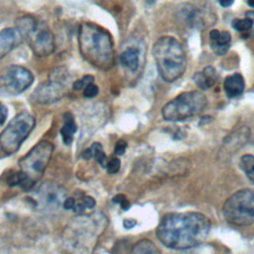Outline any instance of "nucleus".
<instances>
[{
	"label": "nucleus",
	"instance_id": "29",
	"mask_svg": "<svg viewBox=\"0 0 254 254\" xmlns=\"http://www.w3.org/2000/svg\"><path fill=\"white\" fill-rule=\"evenodd\" d=\"M81 201L83 202L85 208H92L94 207L95 205V200L92 196H89V195H85L81 198Z\"/></svg>",
	"mask_w": 254,
	"mask_h": 254
},
{
	"label": "nucleus",
	"instance_id": "24",
	"mask_svg": "<svg viewBox=\"0 0 254 254\" xmlns=\"http://www.w3.org/2000/svg\"><path fill=\"white\" fill-rule=\"evenodd\" d=\"M120 166H121L120 160L116 157H113L109 161H107L105 168L109 174H116L119 171Z\"/></svg>",
	"mask_w": 254,
	"mask_h": 254
},
{
	"label": "nucleus",
	"instance_id": "11",
	"mask_svg": "<svg viewBox=\"0 0 254 254\" xmlns=\"http://www.w3.org/2000/svg\"><path fill=\"white\" fill-rule=\"evenodd\" d=\"M67 197V192L61 185L47 181L43 183L35 193V205L44 212H55L61 206L64 207V202Z\"/></svg>",
	"mask_w": 254,
	"mask_h": 254
},
{
	"label": "nucleus",
	"instance_id": "9",
	"mask_svg": "<svg viewBox=\"0 0 254 254\" xmlns=\"http://www.w3.org/2000/svg\"><path fill=\"white\" fill-rule=\"evenodd\" d=\"M54 146L51 142L43 140L38 142L19 161L20 171L35 185L44 174L53 155Z\"/></svg>",
	"mask_w": 254,
	"mask_h": 254
},
{
	"label": "nucleus",
	"instance_id": "26",
	"mask_svg": "<svg viewBox=\"0 0 254 254\" xmlns=\"http://www.w3.org/2000/svg\"><path fill=\"white\" fill-rule=\"evenodd\" d=\"M98 91H99L98 86L92 82V83L87 84L83 88V95L87 98H92V97H95L98 94Z\"/></svg>",
	"mask_w": 254,
	"mask_h": 254
},
{
	"label": "nucleus",
	"instance_id": "27",
	"mask_svg": "<svg viewBox=\"0 0 254 254\" xmlns=\"http://www.w3.org/2000/svg\"><path fill=\"white\" fill-rule=\"evenodd\" d=\"M127 148V143L124 140H118L114 146V153L118 156L123 155L126 151Z\"/></svg>",
	"mask_w": 254,
	"mask_h": 254
},
{
	"label": "nucleus",
	"instance_id": "4",
	"mask_svg": "<svg viewBox=\"0 0 254 254\" xmlns=\"http://www.w3.org/2000/svg\"><path fill=\"white\" fill-rule=\"evenodd\" d=\"M153 55L161 77L169 82L180 78L187 67V56L182 45L173 37L160 38L153 47Z\"/></svg>",
	"mask_w": 254,
	"mask_h": 254
},
{
	"label": "nucleus",
	"instance_id": "6",
	"mask_svg": "<svg viewBox=\"0 0 254 254\" xmlns=\"http://www.w3.org/2000/svg\"><path fill=\"white\" fill-rule=\"evenodd\" d=\"M205 95L197 90L183 92L162 108L163 118L167 121H182L200 113L206 106Z\"/></svg>",
	"mask_w": 254,
	"mask_h": 254
},
{
	"label": "nucleus",
	"instance_id": "15",
	"mask_svg": "<svg viewBox=\"0 0 254 254\" xmlns=\"http://www.w3.org/2000/svg\"><path fill=\"white\" fill-rule=\"evenodd\" d=\"M245 87V82L242 74L233 73L227 76L223 82L224 92L229 98L237 97L242 94Z\"/></svg>",
	"mask_w": 254,
	"mask_h": 254
},
{
	"label": "nucleus",
	"instance_id": "30",
	"mask_svg": "<svg viewBox=\"0 0 254 254\" xmlns=\"http://www.w3.org/2000/svg\"><path fill=\"white\" fill-rule=\"evenodd\" d=\"M136 225V220L132 218H126L123 220V226L126 229H131Z\"/></svg>",
	"mask_w": 254,
	"mask_h": 254
},
{
	"label": "nucleus",
	"instance_id": "14",
	"mask_svg": "<svg viewBox=\"0 0 254 254\" xmlns=\"http://www.w3.org/2000/svg\"><path fill=\"white\" fill-rule=\"evenodd\" d=\"M209 39L210 47L217 56H223L229 50L231 35L228 31L220 32L218 30L213 29L209 32Z\"/></svg>",
	"mask_w": 254,
	"mask_h": 254
},
{
	"label": "nucleus",
	"instance_id": "7",
	"mask_svg": "<svg viewBox=\"0 0 254 254\" xmlns=\"http://www.w3.org/2000/svg\"><path fill=\"white\" fill-rule=\"evenodd\" d=\"M224 218L234 225L254 223V190H241L233 193L223 204Z\"/></svg>",
	"mask_w": 254,
	"mask_h": 254
},
{
	"label": "nucleus",
	"instance_id": "19",
	"mask_svg": "<svg viewBox=\"0 0 254 254\" xmlns=\"http://www.w3.org/2000/svg\"><path fill=\"white\" fill-rule=\"evenodd\" d=\"M131 254H161V252L152 241L142 239L133 245Z\"/></svg>",
	"mask_w": 254,
	"mask_h": 254
},
{
	"label": "nucleus",
	"instance_id": "10",
	"mask_svg": "<svg viewBox=\"0 0 254 254\" xmlns=\"http://www.w3.org/2000/svg\"><path fill=\"white\" fill-rule=\"evenodd\" d=\"M66 72L62 68H57L51 73V78L37 86L32 98L37 103L51 104L59 101L65 93Z\"/></svg>",
	"mask_w": 254,
	"mask_h": 254
},
{
	"label": "nucleus",
	"instance_id": "16",
	"mask_svg": "<svg viewBox=\"0 0 254 254\" xmlns=\"http://www.w3.org/2000/svg\"><path fill=\"white\" fill-rule=\"evenodd\" d=\"M77 126L74 117L71 112L66 111L63 115V127L61 129V135L63 142L65 145H70L73 140V134L76 132Z\"/></svg>",
	"mask_w": 254,
	"mask_h": 254
},
{
	"label": "nucleus",
	"instance_id": "28",
	"mask_svg": "<svg viewBox=\"0 0 254 254\" xmlns=\"http://www.w3.org/2000/svg\"><path fill=\"white\" fill-rule=\"evenodd\" d=\"M7 116H8V109L4 103L0 102V125L5 123Z\"/></svg>",
	"mask_w": 254,
	"mask_h": 254
},
{
	"label": "nucleus",
	"instance_id": "3",
	"mask_svg": "<svg viewBox=\"0 0 254 254\" xmlns=\"http://www.w3.org/2000/svg\"><path fill=\"white\" fill-rule=\"evenodd\" d=\"M106 225L105 217L98 213L74 217L64 231L63 240L70 254H91L98 235Z\"/></svg>",
	"mask_w": 254,
	"mask_h": 254
},
{
	"label": "nucleus",
	"instance_id": "18",
	"mask_svg": "<svg viewBox=\"0 0 254 254\" xmlns=\"http://www.w3.org/2000/svg\"><path fill=\"white\" fill-rule=\"evenodd\" d=\"M139 51L136 48H128L120 55L121 64L128 67L130 70L135 71L138 68L139 59H138Z\"/></svg>",
	"mask_w": 254,
	"mask_h": 254
},
{
	"label": "nucleus",
	"instance_id": "31",
	"mask_svg": "<svg viewBox=\"0 0 254 254\" xmlns=\"http://www.w3.org/2000/svg\"><path fill=\"white\" fill-rule=\"evenodd\" d=\"M219 2V4L222 6V7H229L233 4L234 0H217Z\"/></svg>",
	"mask_w": 254,
	"mask_h": 254
},
{
	"label": "nucleus",
	"instance_id": "23",
	"mask_svg": "<svg viewBox=\"0 0 254 254\" xmlns=\"http://www.w3.org/2000/svg\"><path fill=\"white\" fill-rule=\"evenodd\" d=\"M94 80V77L90 74H86L84 75L83 77H81L80 79H77L75 81H73L72 83V88L74 90H83V88L89 84V83H92Z\"/></svg>",
	"mask_w": 254,
	"mask_h": 254
},
{
	"label": "nucleus",
	"instance_id": "12",
	"mask_svg": "<svg viewBox=\"0 0 254 254\" xmlns=\"http://www.w3.org/2000/svg\"><path fill=\"white\" fill-rule=\"evenodd\" d=\"M34 81V75L25 66H8L0 76V86L8 94L16 95L25 91Z\"/></svg>",
	"mask_w": 254,
	"mask_h": 254
},
{
	"label": "nucleus",
	"instance_id": "5",
	"mask_svg": "<svg viewBox=\"0 0 254 254\" xmlns=\"http://www.w3.org/2000/svg\"><path fill=\"white\" fill-rule=\"evenodd\" d=\"M16 28L28 42L31 51L39 58L52 55L56 49L55 36L43 23L32 16H23L16 21Z\"/></svg>",
	"mask_w": 254,
	"mask_h": 254
},
{
	"label": "nucleus",
	"instance_id": "17",
	"mask_svg": "<svg viewBox=\"0 0 254 254\" xmlns=\"http://www.w3.org/2000/svg\"><path fill=\"white\" fill-rule=\"evenodd\" d=\"M195 84L201 89H208L212 87L216 80V72L212 66H206L202 71L195 72L192 75Z\"/></svg>",
	"mask_w": 254,
	"mask_h": 254
},
{
	"label": "nucleus",
	"instance_id": "32",
	"mask_svg": "<svg viewBox=\"0 0 254 254\" xmlns=\"http://www.w3.org/2000/svg\"><path fill=\"white\" fill-rule=\"evenodd\" d=\"M246 18H249L254 21V11H248L246 12Z\"/></svg>",
	"mask_w": 254,
	"mask_h": 254
},
{
	"label": "nucleus",
	"instance_id": "1",
	"mask_svg": "<svg viewBox=\"0 0 254 254\" xmlns=\"http://www.w3.org/2000/svg\"><path fill=\"white\" fill-rule=\"evenodd\" d=\"M209 230L210 221L202 213H167L157 227V236L165 246L182 250L202 243Z\"/></svg>",
	"mask_w": 254,
	"mask_h": 254
},
{
	"label": "nucleus",
	"instance_id": "13",
	"mask_svg": "<svg viewBox=\"0 0 254 254\" xmlns=\"http://www.w3.org/2000/svg\"><path fill=\"white\" fill-rule=\"evenodd\" d=\"M24 40L21 32L16 27L5 28L0 31V59H3Z\"/></svg>",
	"mask_w": 254,
	"mask_h": 254
},
{
	"label": "nucleus",
	"instance_id": "25",
	"mask_svg": "<svg viewBox=\"0 0 254 254\" xmlns=\"http://www.w3.org/2000/svg\"><path fill=\"white\" fill-rule=\"evenodd\" d=\"M112 201L114 203H118L120 205V207L123 209V210H127L129 209L130 207V202L129 200L126 198V196L122 193H118L116 194L113 198H112Z\"/></svg>",
	"mask_w": 254,
	"mask_h": 254
},
{
	"label": "nucleus",
	"instance_id": "21",
	"mask_svg": "<svg viewBox=\"0 0 254 254\" xmlns=\"http://www.w3.org/2000/svg\"><path fill=\"white\" fill-rule=\"evenodd\" d=\"M89 148L92 153V158H94L102 168H105L107 164V157L103 151L102 145L98 142H94Z\"/></svg>",
	"mask_w": 254,
	"mask_h": 254
},
{
	"label": "nucleus",
	"instance_id": "22",
	"mask_svg": "<svg viewBox=\"0 0 254 254\" xmlns=\"http://www.w3.org/2000/svg\"><path fill=\"white\" fill-rule=\"evenodd\" d=\"M253 23V20L246 17L243 19H234L232 21V27L238 32H248L252 28Z\"/></svg>",
	"mask_w": 254,
	"mask_h": 254
},
{
	"label": "nucleus",
	"instance_id": "2",
	"mask_svg": "<svg viewBox=\"0 0 254 254\" xmlns=\"http://www.w3.org/2000/svg\"><path fill=\"white\" fill-rule=\"evenodd\" d=\"M78 48L81 56L92 65L108 69L114 64L113 41L100 26L82 23L78 29Z\"/></svg>",
	"mask_w": 254,
	"mask_h": 254
},
{
	"label": "nucleus",
	"instance_id": "8",
	"mask_svg": "<svg viewBox=\"0 0 254 254\" xmlns=\"http://www.w3.org/2000/svg\"><path fill=\"white\" fill-rule=\"evenodd\" d=\"M36 124L35 117L27 111L18 113L0 133V147L6 154L17 152Z\"/></svg>",
	"mask_w": 254,
	"mask_h": 254
},
{
	"label": "nucleus",
	"instance_id": "20",
	"mask_svg": "<svg viewBox=\"0 0 254 254\" xmlns=\"http://www.w3.org/2000/svg\"><path fill=\"white\" fill-rule=\"evenodd\" d=\"M240 168L246 177L254 184V156L245 154L240 158Z\"/></svg>",
	"mask_w": 254,
	"mask_h": 254
},
{
	"label": "nucleus",
	"instance_id": "33",
	"mask_svg": "<svg viewBox=\"0 0 254 254\" xmlns=\"http://www.w3.org/2000/svg\"><path fill=\"white\" fill-rule=\"evenodd\" d=\"M247 4H248V6L254 8V0H247Z\"/></svg>",
	"mask_w": 254,
	"mask_h": 254
}]
</instances>
